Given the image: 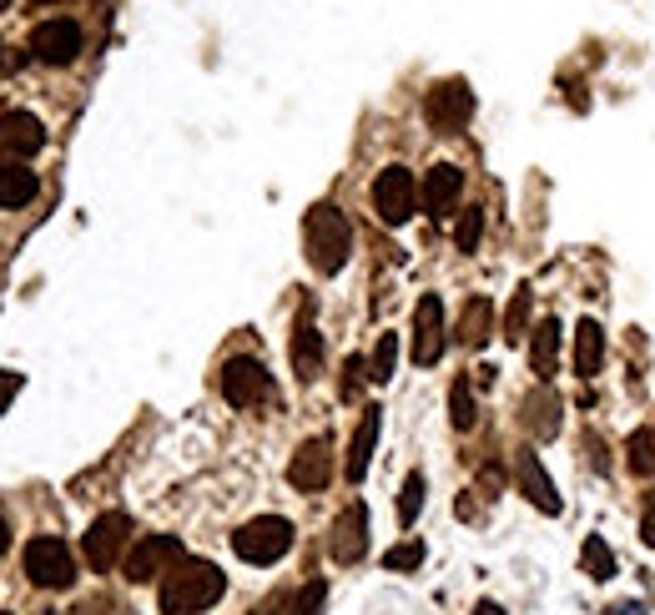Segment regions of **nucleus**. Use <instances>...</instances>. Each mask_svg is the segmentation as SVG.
Returning <instances> with one entry per match:
<instances>
[{"instance_id": "f257e3e1", "label": "nucleus", "mask_w": 655, "mask_h": 615, "mask_svg": "<svg viewBox=\"0 0 655 615\" xmlns=\"http://www.w3.org/2000/svg\"><path fill=\"white\" fill-rule=\"evenodd\" d=\"M228 595V575L202 555H182L172 571L162 575V611L167 615H196Z\"/></svg>"}, {"instance_id": "f03ea898", "label": "nucleus", "mask_w": 655, "mask_h": 615, "mask_svg": "<svg viewBox=\"0 0 655 615\" xmlns=\"http://www.w3.org/2000/svg\"><path fill=\"white\" fill-rule=\"evenodd\" d=\"M303 248H308V263H313V273L333 278L349 268L353 258V228L349 218H343V208H333V202H318V208H308L303 218Z\"/></svg>"}, {"instance_id": "7ed1b4c3", "label": "nucleus", "mask_w": 655, "mask_h": 615, "mask_svg": "<svg viewBox=\"0 0 655 615\" xmlns=\"http://www.w3.org/2000/svg\"><path fill=\"white\" fill-rule=\"evenodd\" d=\"M21 565H26V575H31V585H41V591H71V581H77V555L56 535L26 540Z\"/></svg>"}, {"instance_id": "20e7f679", "label": "nucleus", "mask_w": 655, "mask_h": 615, "mask_svg": "<svg viewBox=\"0 0 655 615\" xmlns=\"http://www.w3.org/2000/svg\"><path fill=\"white\" fill-rule=\"evenodd\" d=\"M232 550H238V561L248 565H278L293 550V525L283 515H258L232 535Z\"/></svg>"}, {"instance_id": "39448f33", "label": "nucleus", "mask_w": 655, "mask_h": 615, "mask_svg": "<svg viewBox=\"0 0 655 615\" xmlns=\"http://www.w3.org/2000/svg\"><path fill=\"white\" fill-rule=\"evenodd\" d=\"M369 198H373V212H379L383 228H404L419 208V182L409 167H383V172L373 177Z\"/></svg>"}, {"instance_id": "423d86ee", "label": "nucleus", "mask_w": 655, "mask_h": 615, "mask_svg": "<svg viewBox=\"0 0 655 615\" xmlns=\"http://www.w3.org/2000/svg\"><path fill=\"white\" fill-rule=\"evenodd\" d=\"M470 117H474V91H470V81L449 77V81H439V87L424 97V121L434 127L439 137H458L464 127H470Z\"/></svg>"}, {"instance_id": "0eeeda50", "label": "nucleus", "mask_w": 655, "mask_h": 615, "mask_svg": "<svg viewBox=\"0 0 655 615\" xmlns=\"http://www.w3.org/2000/svg\"><path fill=\"white\" fill-rule=\"evenodd\" d=\"M127 545H131V515H121V510H107V515L91 520L87 540H81V550H87V565L97 575H107L111 565L127 561Z\"/></svg>"}, {"instance_id": "6e6552de", "label": "nucleus", "mask_w": 655, "mask_h": 615, "mask_svg": "<svg viewBox=\"0 0 655 615\" xmlns=\"http://www.w3.org/2000/svg\"><path fill=\"white\" fill-rule=\"evenodd\" d=\"M177 561H182V540L177 535H142L137 545L127 550L121 571H127L131 585H152V581H162Z\"/></svg>"}, {"instance_id": "1a4fd4ad", "label": "nucleus", "mask_w": 655, "mask_h": 615, "mask_svg": "<svg viewBox=\"0 0 655 615\" xmlns=\"http://www.w3.org/2000/svg\"><path fill=\"white\" fill-rule=\"evenodd\" d=\"M81 46H87V36H81L77 21H41L31 31V56L36 61H46V67H71L81 56Z\"/></svg>"}, {"instance_id": "9d476101", "label": "nucleus", "mask_w": 655, "mask_h": 615, "mask_svg": "<svg viewBox=\"0 0 655 615\" xmlns=\"http://www.w3.org/2000/svg\"><path fill=\"white\" fill-rule=\"evenodd\" d=\"M328 555L339 565H359L363 555H369V505H363V500H353V505L333 520V530H328Z\"/></svg>"}, {"instance_id": "9b49d317", "label": "nucleus", "mask_w": 655, "mask_h": 615, "mask_svg": "<svg viewBox=\"0 0 655 615\" xmlns=\"http://www.w3.org/2000/svg\"><path fill=\"white\" fill-rule=\"evenodd\" d=\"M444 343H449V333H444V298L424 293V298H419V308H414V363H419V369H429V363L444 359Z\"/></svg>"}, {"instance_id": "f8f14e48", "label": "nucleus", "mask_w": 655, "mask_h": 615, "mask_svg": "<svg viewBox=\"0 0 655 615\" xmlns=\"http://www.w3.org/2000/svg\"><path fill=\"white\" fill-rule=\"evenodd\" d=\"M328 480H333V444H328L323 434H318V440H303L293 450V460H288V484L303 490V495H313Z\"/></svg>"}, {"instance_id": "ddd939ff", "label": "nucleus", "mask_w": 655, "mask_h": 615, "mask_svg": "<svg viewBox=\"0 0 655 615\" xmlns=\"http://www.w3.org/2000/svg\"><path fill=\"white\" fill-rule=\"evenodd\" d=\"M41 147H46L41 117H31V111H0V157L6 162H26Z\"/></svg>"}, {"instance_id": "4468645a", "label": "nucleus", "mask_w": 655, "mask_h": 615, "mask_svg": "<svg viewBox=\"0 0 655 615\" xmlns=\"http://www.w3.org/2000/svg\"><path fill=\"white\" fill-rule=\"evenodd\" d=\"M222 399L232 409H252L258 399H268V369L258 359H228L222 363Z\"/></svg>"}, {"instance_id": "2eb2a0df", "label": "nucleus", "mask_w": 655, "mask_h": 615, "mask_svg": "<svg viewBox=\"0 0 655 615\" xmlns=\"http://www.w3.org/2000/svg\"><path fill=\"white\" fill-rule=\"evenodd\" d=\"M514 480H520V495L530 500L535 510H545V515H560V490H555V480L545 474V464H540V454L535 450H520L514 454Z\"/></svg>"}, {"instance_id": "dca6fc26", "label": "nucleus", "mask_w": 655, "mask_h": 615, "mask_svg": "<svg viewBox=\"0 0 655 615\" xmlns=\"http://www.w3.org/2000/svg\"><path fill=\"white\" fill-rule=\"evenodd\" d=\"M288 359H293L298 384H313V379L323 374V333H318L313 313H303V319L293 323V343H288Z\"/></svg>"}, {"instance_id": "f3484780", "label": "nucleus", "mask_w": 655, "mask_h": 615, "mask_svg": "<svg viewBox=\"0 0 655 615\" xmlns=\"http://www.w3.org/2000/svg\"><path fill=\"white\" fill-rule=\"evenodd\" d=\"M458 192H464V172H458L454 162H439L429 167L424 188H419V198H424V212L429 218H449V208L458 202Z\"/></svg>"}, {"instance_id": "a211bd4d", "label": "nucleus", "mask_w": 655, "mask_h": 615, "mask_svg": "<svg viewBox=\"0 0 655 615\" xmlns=\"http://www.w3.org/2000/svg\"><path fill=\"white\" fill-rule=\"evenodd\" d=\"M379 429H383V409H363V419H359V429H353V440H349V460H343V474H349L353 484L369 474V464H373V444H379Z\"/></svg>"}, {"instance_id": "6ab92c4d", "label": "nucleus", "mask_w": 655, "mask_h": 615, "mask_svg": "<svg viewBox=\"0 0 655 615\" xmlns=\"http://www.w3.org/2000/svg\"><path fill=\"white\" fill-rule=\"evenodd\" d=\"M565 404H560V394L550 384H540V389H530V399H524V429L535 434V440H555L560 434V424H565Z\"/></svg>"}, {"instance_id": "aec40b11", "label": "nucleus", "mask_w": 655, "mask_h": 615, "mask_svg": "<svg viewBox=\"0 0 655 615\" xmlns=\"http://www.w3.org/2000/svg\"><path fill=\"white\" fill-rule=\"evenodd\" d=\"M555 363H560V323L555 319H540L530 329V369H535L540 384L555 379Z\"/></svg>"}, {"instance_id": "412c9836", "label": "nucleus", "mask_w": 655, "mask_h": 615, "mask_svg": "<svg viewBox=\"0 0 655 615\" xmlns=\"http://www.w3.org/2000/svg\"><path fill=\"white\" fill-rule=\"evenodd\" d=\"M605 363V329L595 319H585L575 329V374L580 379H595Z\"/></svg>"}, {"instance_id": "4be33fe9", "label": "nucleus", "mask_w": 655, "mask_h": 615, "mask_svg": "<svg viewBox=\"0 0 655 615\" xmlns=\"http://www.w3.org/2000/svg\"><path fill=\"white\" fill-rule=\"evenodd\" d=\"M41 192L36 172L26 162H0V208H26Z\"/></svg>"}, {"instance_id": "5701e85b", "label": "nucleus", "mask_w": 655, "mask_h": 615, "mask_svg": "<svg viewBox=\"0 0 655 615\" xmlns=\"http://www.w3.org/2000/svg\"><path fill=\"white\" fill-rule=\"evenodd\" d=\"M494 333V303L490 298H470L464 303V319H458V343L464 349H484Z\"/></svg>"}, {"instance_id": "b1692460", "label": "nucleus", "mask_w": 655, "mask_h": 615, "mask_svg": "<svg viewBox=\"0 0 655 615\" xmlns=\"http://www.w3.org/2000/svg\"><path fill=\"white\" fill-rule=\"evenodd\" d=\"M449 419H454L458 434H470V429L480 424V404H474L470 379H454V389H449Z\"/></svg>"}, {"instance_id": "393cba45", "label": "nucleus", "mask_w": 655, "mask_h": 615, "mask_svg": "<svg viewBox=\"0 0 655 615\" xmlns=\"http://www.w3.org/2000/svg\"><path fill=\"white\" fill-rule=\"evenodd\" d=\"M580 565H585L590 581H615V555L601 535H590L585 545H580Z\"/></svg>"}, {"instance_id": "a878e982", "label": "nucleus", "mask_w": 655, "mask_h": 615, "mask_svg": "<svg viewBox=\"0 0 655 615\" xmlns=\"http://www.w3.org/2000/svg\"><path fill=\"white\" fill-rule=\"evenodd\" d=\"M393 369H399V333H379L373 359H369V379H373V384H389Z\"/></svg>"}, {"instance_id": "bb28decb", "label": "nucleus", "mask_w": 655, "mask_h": 615, "mask_svg": "<svg viewBox=\"0 0 655 615\" xmlns=\"http://www.w3.org/2000/svg\"><path fill=\"white\" fill-rule=\"evenodd\" d=\"M625 454H631V470L641 474V480H651V474H655V434H651V429H635L631 450H625Z\"/></svg>"}, {"instance_id": "cd10ccee", "label": "nucleus", "mask_w": 655, "mask_h": 615, "mask_svg": "<svg viewBox=\"0 0 655 615\" xmlns=\"http://www.w3.org/2000/svg\"><path fill=\"white\" fill-rule=\"evenodd\" d=\"M424 565V540H404V545H393L389 555H383V571L404 575V571H419Z\"/></svg>"}, {"instance_id": "c85d7f7f", "label": "nucleus", "mask_w": 655, "mask_h": 615, "mask_svg": "<svg viewBox=\"0 0 655 615\" xmlns=\"http://www.w3.org/2000/svg\"><path fill=\"white\" fill-rule=\"evenodd\" d=\"M419 510H424V474H409L404 490H399V525H414Z\"/></svg>"}, {"instance_id": "c756f323", "label": "nucleus", "mask_w": 655, "mask_h": 615, "mask_svg": "<svg viewBox=\"0 0 655 615\" xmlns=\"http://www.w3.org/2000/svg\"><path fill=\"white\" fill-rule=\"evenodd\" d=\"M530 288H514V303H510V313H504V339H524V329H530Z\"/></svg>"}, {"instance_id": "7c9ffc66", "label": "nucleus", "mask_w": 655, "mask_h": 615, "mask_svg": "<svg viewBox=\"0 0 655 615\" xmlns=\"http://www.w3.org/2000/svg\"><path fill=\"white\" fill-rule=\"evenodd\" d=\"M323 605H328V585H323V581H308L303 591L293 595L288 615H323Z\"/></svg>"}, {"instance_id": "2f4dec72", "label": "nucleus", "mask_w": 655, "mask_h": 615, "mask_svg": "<svg viewBox=\"0 0 655 615\" xmlns=\"http://www.w3.org/2000/svg\"><path fill=\"white\" fill-rule=\"evenodd\" d=\"M480 238H484V212H480V208H470L464 218H458V232H454L458 253H474V248H480Z\"/></svg>"}, {"instance_id": "473e14b6", "label": "nucleus", "mask_w": 655, "mask_h": 615, "mask_svg": "<svg viewBox=\"0 0 655 615\" xmlns=\"http://www.w3.org/2000/svg\"><path fill=\"white\" fill-rule=\"evenodd\" d=\"M363 384H369V359H359V353H353V359L343 363V384H339V394H343V399H359V394H363Z\"/></svg>"}, {"instance_id": "72a5a7b5", "label": "nucleus", "mask_w": 655, "mask_h": 615, "mask_svg": "<svg viewBox=\"0 0 655 615\" xmlns=\"http://www.w3.org/2000/svg\"><path fill=\"white\" fill-rule=\"evenodd\" d=\"M21 384H26L21 374H11V369H0V414H6V404H11V399L21 394Z\"/></svg>"}, {"instance_id": "f704fd0d", "label": "nucleus", "mask_w": 655, "mask_h": 615, "mask_svg": "<svg viewBox=\"0 0 655 615\" xmlns=\"http://www.w3.org/2000/svg\"><path fill=\"white\" fill-rule=\"evenodd\" d=\"M585 454H590V464H595V470H611V460H605V444H601V434H585Z\"/></svg>"}, {"instance_id": "c9c22d12", "label": "nucleus", "mask_w": 655, "mask_h": 615, "mask_svg": "<svg viewBox=\"0 0 655 615\" xmlns=\"http://www.w3.org/2000/svg\"><path fill=\"white\" fill-rule=\"evenodd\" d=\"M641 540L655 550V495L645 500V510H641Z\"/></svg>"}, {"instance_id": "e433bc0d", "label": "nucleus", "mask_w": 655, "mask_h": 615, "mask_svg": "<svg viewBox=\"0 0 655 615\" xmlns=\"http://www.w3.org/2000/svg\"><path fill=\"white\" fill-rule=\"evenodd\" d=\"M605 615H645V605H635V601H621V605H611Z\"/></svg>"}, {"instance_id": "4c0bfd02", "label": "nucleus", "mask_w": 655, "mask_h": 615, "mask_svg": "<svg viewBox=\"0 0 655 615\" xmlns=\"http://www.w3.org/2000/svg\"><path fill=\"white\" fill-rule=\"evenodd\" d=\"M474 615H504V611L494 601H480V605H474Z\"/></svg>"}, {"instance_id": "58836bf2", "label": "nucleus", "mask_w": 655, "mask_h": 615, "mask_svg": "<svg viewBox=\"0 0 655 615\" xmlns=\"http://www.w3.org/2000/svg\"><path fill=\"white\" fill-rule=\"evenodd\" d=\"M11 550V530H6V520H0V555Z\"/></svg>"}, {"instance_id": "ea45409f", "label": "nucleus", "mask_w": 655, "mask_h": 615, "mask_svg": "<svg viewBox=\"0 0 655 615\" xmlns=\"http://www.w3.org/2000/svg\"><path fill=\"white\" fill-rule=\"evenodd\" d=\"M0 71H6V46H0Z\"/></svg>"}, {"instance_id": "a19ab883", "label": "nucleus", "mask_w": 655, "mask_h": 615, "mask_svg": "<svg viewBox=\"0 0 655 615\" xmlns=\"http://www.w3.org/2000/svg\"><path fill=\"white\" fill-rule=\"evenodd\" d=\"M0 11H11V0H0Z\"/></svg>"}, {"instance_id": "79ce46f5", "label": "nucleus", "mask_w": 655, "mask_h": 615, "mask_svg": "<svg viewBox=\"0 0 655 615\" xmlns=\"http://www.w3.org/2000/svg\"><path fill=\"white\" fill-rule=\"evenodd\" d=\"M36 6H56V0H36Z\"/></svg>"}]
</instances>
